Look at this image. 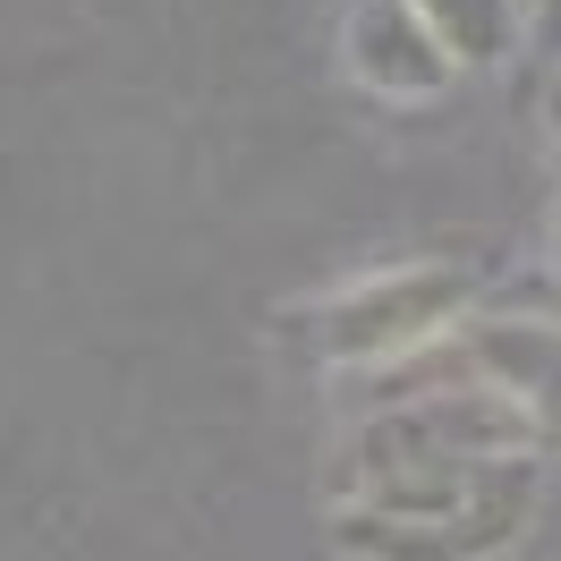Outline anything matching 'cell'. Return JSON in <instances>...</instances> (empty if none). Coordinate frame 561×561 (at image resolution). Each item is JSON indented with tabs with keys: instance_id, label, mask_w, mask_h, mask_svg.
<instances>
[{
	"instance_id": "obj_1",
	"label": "cell",
	"mask_w": 561,
	"mask_h": 561,
	"mask_svg": "<svg viewBox=\"0 0 561 561\" xmlns=\"http://www.w3.org/2000/svg\"><path fill=\"white\" fill-rule=\"evenodd\" d=\"M545 502L536 459L485 468H383L332 485V545L350 561H493L511 553Z\"/></svg>"
},
{
	"instance_id": "obj_2",
	"label": "cell",
	"mask_w": 561,
	"mask_h": 561,
	"mask_svg": "<svg viewBox=\"0 0 561 561\" xmlns=\"http://www.w3.org/2000/svg\"><path fill=\"white\" fill-rule=\"evenodd\" d=\"M468 307H477V273L451 255H417V264H375L332 289H307L273 323L289 332V350H307L332 375H400L451 323H468Z\"/></svg>"
},
{
	"instance_id": "obj_3",
	"label": "cell",
	"mask_w": 561,
	"mask_h": 561,
	"mask_svg": "<svg viewBox=\"0 0 561 561\" xmlns=\"http://www.w3.org/2000/svg\"><path fill=\"white\" fill-rule=\"evenodd\" d=\"M425 366V357H409ZM553 443V417L527 400V391L493 383V375H468V366H443V391H409L350 434V451L332 468L341 477H383V468H485V459H545Z\"/></svg>"
},
{
	"instance_id": "obj_4",
	"label": "cell",
	"mask_w": 561,
	"mask_h": 561,
	"mask_svg": "<svg viewBox=\"0 0 561 561\" xmlns=\"http://www.w3.org/2000/svg\"><path fill=\"white\" fill-rule=\"evenodd\" d=\"M341 69H350V85H366L375 103H400V111H425L459 85V69L417 26L409 0H357L341 18Z\"/></svg>"
},
{
	"instance_id": "obj_5",
	"label": "cell",
	"mask_w": 561,
	"mask_h": 561,
	"mask_svg": "<svg viewBox=\"0 0 561 561\" xmlns=\"http://www.w3.org/2000/svg\"><path fill=\"white\" fill-rule=\"evenodd\" d=\"M417 9V26L434 43H443V60H451L459 77H493L519 60L527 43V9L519 0H409Z\"/></svg>"
},
{
	"instance_id": "obj_6",
	"label": "cell",
	"mask_w": 561,
	"mask_h": 561,
	"mask_svg": "<svg viewBox=\"0 0 561 561\" xmlns=\"http://www.w3.org/2000/svg\"><path fill=\"white\" fill-rule=\"evenodd\" d=\"M545 137L561 145V77H553V85H545Z\"/></svg>"
}]
</instances>
